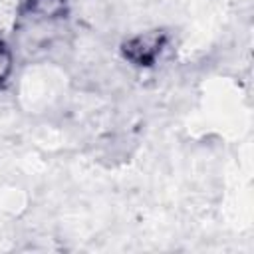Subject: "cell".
I'll return each instance as SVG.
<instances>
[{"label":"cell","mask_w":254,"mask_h":254,"mask_svg":"<svg viewBox=\"0 0 254 254\" xmlns=\"http://www.w3.org/2000/svg\"><path fill=\"white\" fill-rule=\"evenodd\" d=\"M10 71H12V54L6 48V44L0 42V83L8 79Z\"/></svg>","instance_id":"2"},{"label":"cell","mask_w":254,"mask_h":254,"mask_svg":"<svg viewBox=\"0 0 254 254\" xmlns=\"http://www.w3.org/2000/svg\"><path fill=\"white\" fill-rule=\"evenodd\" d=\"M163 46H165V36L149 32V34H141V36L127 40L123 44L121 52L135 65H151L159 58Z\"/></svg>","instance_id":"1"}]
</instances>
